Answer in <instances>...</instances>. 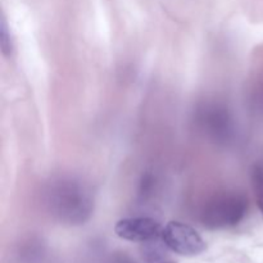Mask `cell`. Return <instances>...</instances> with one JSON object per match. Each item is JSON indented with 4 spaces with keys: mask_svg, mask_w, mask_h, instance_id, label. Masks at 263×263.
Masks as SVG:
<instances>
[{
    "mask_svg": "<svg viewBox=\"0 0 263 263\" xmlns=\"http://www.w3.org/2000/svg\"><path fill=\"white\" fill-rule=\"evenodd\" d=\"M205 123L210 126V128L212 131L211 133L217 134V135H225L229 131V117L228 113L220 112V110L216 108L213 109L212 113L205 117Z\"/></svg>",
    "mask_w": 263,
    "mask_h": 263,
    "instance_id": "5b68a950",
    "label": "cell"
},
{
    "mask_svg": "<svg viewBox=\"0 0 263 263\" xmlns=\"http://www.w3.org/2000/svg\"><path fill=\"white\" fill-rule=\"evenodd\" d=\"M48 204L51 212L68 223H81L92 211V198L87 187L73 179L53 182L48 190Z\"/></svg>",
    "mask_w": 263,
    "mask_h": 263,
    "instance_id": "6da1fadb",
    "label": "cell"
},
{
    "mask_svg": "<svg viewBox=\"0 0 263 263\" xmlns=\"http://www.w3.org/2000/svg\"><path fill=\"white\" fill-rule=\"evenodd\" d=\"M252 181H253L254 193H256L257 204L263 216V164H256L253 167Z\"/></svg>",
    "mask_w": 263,
    "mask_h": 263,
    "instance_id": "8992f818",
    "label": "cell"
},
{
    "mask_svg": "<svg viewBox=\"0 0 263 263\" xmlns=\"http://www.w3.org/2000/svg\"><path fill=\"white\" fill-rule=\"evenodd\" d=\"M248 199L238 193L218 195L213 198L203 211V222L211 229L235 226L244 218Z\"/></svg>",
    "mask_w": 263,
    "mask_h": 263,
    "instance_id": "7a4b0ae2",
    "label": "cell"
},
{
    "mask_svg": "<svg viewBox=\"0 0 263 263\" xmlns=\"http://www.w3.org/2000/svg\"><path fill=\"white\" fill-rule=\"evenodd\" d=\"M161 238L167 248L180 256H199L207 248L199 233L190 225L180 221H171L167 223L163 228Z\"/></svg>",
    "mask_w": 263,
    "mask_h": 263,
    "instance_id": "3957f363",
    "label": "cell"
},
{
    "mask_svg": "<svg viewBox=\"0 0 263 263\" xmlns=\"http://www.w3.org/2000/svg\"><path fill=\"white\" fill-rule=\"evenodd\" d=\"M0 44H2L3 53L5 57H9L13 51V43L10 39L9 28H8V23L5 18H2V26H0Z\"/></svg>",
    "mask_w": 263,
    "mask_h": 263,
    "instance_id": "52a82bcc",
    "label": "cell"
},
{
    "mask_svg": "<svg viewBox=\"0 0 263 263\" xmlns=\"http://www.w3.org/2000/svg\"><path fill=\"white\" fill-rule=\"evenodd\" d=\"M163 228L157 220L151 217H131L120 220L115 226L118 238L128 241L145 243L162 236Z\"/></svg>",
    "mask_w": 263,
    "mask_h": 263,
    "instance_id": "277c9868",
    "label": "cell"
}]
</instances>
